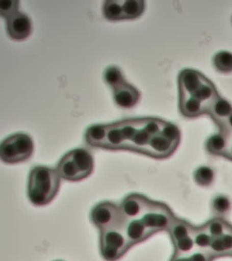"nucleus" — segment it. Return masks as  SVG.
<instances>
[{
  "instance_id": "nucleus-1",
  "label": "nucleus",
  "mask_w": 232,
  "mask_h": 261,
  "mask_svg": "<svg viewBox=\"0 0 232 261\" xmlns=\"http://www.w3.org/2000/svg\"><path fill=\"white\" fill-rule=\"evenodd\" d=\"M166 122L153 117L123 119L107 124H94L85 134L90 146L110 151H134L150 155L155 136L161 133Z\"/></svg>"
},
{
  "instance_id": "nucleus-2",
  "label": "nucleus",
  "mask_w": 232,
  "mask_h": 261,
  "mask_svg": "<svg viewBox=\"0 0 232 261\" xmlns=\"http://www.w3.org/2000/svg\"><path fill=\"white\" fill-rule=\"evenodd\" d=\"M60 176L57 170L36 166L30 171L28 186L29 200L36 206H44L56 198L60 188Z\"/></svg>"
},
{
  "instance_id": "nucleus-3",
  "label": "nucleus",
  "mask_w": 232,
  "mask_h": 261,
  "mask_svg": "<svg viewBox=\"0 0 232 261\" xmlns=\"http://www.w3.org/2000/svg\"><path fill=\"white\" fill-rule=\"evenodd\" d=\"M94 166V157L91 152L84 148H78L64 155L56 170L61 179L80 181L92 174Z\"/></svg>"
},
{
  "instance_id": "nucleus-4",
  "label": "nucleus",
  "mask_w": 232,
  "mask_h": 261,
  "mask_svg": "<svg viewBox=\"0 0 232 261\" xmlns=\"http://www.w3.org/2000/svg\"><path fill=\"white\" fill-rule=\"evenodd\" d=\"M104 79L113 90L114 102L123 109H131L140 100V92L126 82L122 70L115 65L106 68Z\"/></svg>"
},
{
  "instance_id": "nucleus-5",
  "label": "nucleus",
  "mask_w": 232,
  "mask_h": 261,
  "mask_svg": "<svg viewBox=\"0 0 232 261\" xmlns=\"http://www.w3.org/2000/svg\"><path fill=\"white\" fill-rule=\"evenodd\" d=\"M34 142L24 133L8 136L0 143V161L8 164L23 163L32 156Z\"/></svg>"
},
{
  "instance_id": "nucleus-6",
  "label": "nucleus",
  "mask_w": 232,
  "mask_h": 261,
  "mask_svg": "<svg viewBox=\"0 0 232 261\" xmlns=\"http://www.w3.org/2000/svg\"><path fill=\"white\" fill-rule=\"evenodd\" d=\"M137 218L152 234L168 231L175 219L166 205L151 200H148L143 213Z\"/></svg>"
},
{
  "instance_id": "nucleus-7",
  "label": "nucleus",
  "mask_w": 232,
  "mask_h": 261,
  "mask_svg": "<svg viewBox=\"0 0 232 261\" xmlns=\"http://www.w3.org/2000/svg\"><path fill=\"white\" fill-rule=\"evenodd\" d=\"M91 221L100 230H106L110 228L122 229L124 224V218L122 216L120 205L102 201L94 206L91 214Z\"/></svg>"
},
{
  "instance_id": "nucleus-8",
  "label": "nucleus",
  "mask_w": 232,
  "mask_h": 261,
  "mask_svg": "<svg viewBox=\"0 0 232 261\" xmlns=\"http://www.w3.org/2000/svg\"><path fill=\"white\" fill-rule=\"evenodd\" d=\"M131 249L126 237L118 228L100 231V251L106 261H116Z\"/></svg>"
},
{
  "instance_id": "nucleus-9",
  "label": "nucleus",
  "mask_w": 232,
  "mask_h": 261,
  "mask_svg": "<svg viewBox=\"0 0 232 261\" xmlns=\"http://www.w3.org/2000/svg\"><path fill=\"white\" fill-rule=\"evenodd\" d=\"M7 31L13 39L24 40L32 32V23L28 15L18 11L7 19Z\"/></svg>"
},
{
  "instance_id": "nucleus-10",
  "label": "nucleus",
  "mask_w": 232,
  "mask_h": 261,
  "mask_svg": "<svg viewBox=\"0 0 232 261\" xmlns=\"http://www.w3.org/2000/svg\"><path fill=\"white\" fill-rule=\"evenodd\" d=\"M208 251L214 258L221 256H232V228L222 236L212 238Z\"/></svg>"
},
{
  "instance_id": "nucleus-11",
  "label": "nucleus",
  "mask_w": 232,
  "mask_h": 261,
  "mask_svg": "<svg viewBox=\"0 0 232 261\" xmlns=\"http://www.w3.org/2000/svg\"><path fill=\"white\" fill-rule=\"evenodd\" d=\"M232 114V106L223 98L219 97L212 103L208 114L211 115L217 125L220 127Z\"/></svg>"
},
{
  "instance_id": "nucleus-12",
  "label": "nucleus",
  "mask_w": 232,
  "mask_h": 261,
  "mask_svg": "<svg viewBox=\"0 0 232 261\" xmlns=\"http://www.w3.org/2000/svg\"><path fill=\"white\" fill-rule=\"evenodd\" d=\"M228 136L220 130L216 135H213L206 142L207 151L214 155H220L224 157L228 149Z\"/></svg>"
},
{
  "instance_id": "nucleus-13",
  "label": "nucleus",
  "mask_w": 232,
  "mask_h": 261,
  "mask_svg": "<svg viewBox=\"0 0 232 261\" xmlns=\"http://www.w3.org/2000/svg\"><path fill=\"white\" fill-rule=\"evenodd\" d=\"M194 227L188 223L185 220H179L175 218L172 221L171 227L168 229V231L171 235L172 242L183 240L184 238L192 236Z\"/></svg>"
},
{
  "instance_id": "nucleus-14",
  "label": "nucleus",
  "mask_w": 232,
  "mask_h": 261,
  "mask_svg": "<svg viewBox=\"0 0 232 261\" xmlns=\"http://www.w3.org/2000/svg\"><path fill=\"white\" fill-rule=\"evenodd\" d=\"M145 3L143 0H122L123 19H135L143 14Z\"/></svg>"
},
{
  "instance_id": "nucleus-15",
  "label": "nucleus",
  "mask_w": 232,
  "mask_h": 261,
  "mask_svg": "<svg viewBox=\"0 0 232 261\" xmlns=\"http://www.w3.org/2000/svg\"><path fill=\"white\" fill-rule=\"evenodd\" d=\"M102 14L111 21L122 20V0H107L102 5Z\"/></svg>"
},
{
  "instance_id": "nucleus-16",
  "label": "nucleus",
  "mask_w": 232,
  "mask_h": 261,
  "mask_svg": "<svg viewBox=\"0 0 232 261\" xmlns=\"http://www.w3.org/2000/svg\"><path fill=\"white\" fill-rule=\"evenodd\" d=\"M192 239L197 249L200 250H208L210 245L212 243V237L205 228V226L193 228Z\"/></svg>"
},
{
  "instance_id": "nucleus-17",
  "label": "nucleus",
  "mask_w": 232,
  "mask_h": 261,
  "mask_svg": "<svg viewBox=\"0 0 232 261\" xmlns=\"http://www.w3.org/2000/svg\"><path fill=\"white\" fill-rule=\"evenodd\" d=\"M213 65L220 73L232 72V53L228 51H220L213 57Z\"/></svg>"
},
{
  "instance_id": "nucleus-18",
  "label": "nucleus",
  "mask_w": 232,
  "mask_h": 261,
  "mask_svg": "<svg viewBox=\"0 0 232 261\" xmlns=\"http://www.w3.org/2000/svg\"><path fill=\"white\" fill-rule=\"evenodd\" d=\"M204 226L212 238L222 236L232 228L231 226L228 224V222H226L222 218L218 217L210 220L208 223H206Z\"/></svg>"
},
{
  "instance_id": "nucleus-19",
  "label": "nucleus",
  "mask_w": 232,
  "mask_h": 261,
  "mask_svg": "<svg viewBox=\"0 0 232 261\" xmlns=\"http://www.w3.org/2000/svg\"><path fill=\"white\" fill-rule=\"evenodd\" d=\"M232 203L227 196H216L212 201L213 214L218 218H223L231 210Z\"/></svg>"
},
{
  "instance_id": "nucleus-20",
  "label": "nucleus",
  "mask_w": 232,
  "mask_h": 261,
  "mask_svg": "<svg viewBox=\"0 0 232 261\" xmlns=\"http://www.w3.org/2000/svg\"><path fill=\"white\" fill-rule=\"evenodd\" d=\"M215 178V172L213 169L209 166H200L194 172V179L196 182L202 186L207 187L213 182Z\"/></svg>"
},
{
  "instance_id": "nucleus-21",
  "label": "nucleus",
  "mask_w": 232,
  "mask_h": 261,
  "mask_svg": "<svg viewBox=\"0 0 232 261\" xmlns=\"http://www.w3.org/2000/svg\"><path fill=\"white\" fill-rule=\"evenodd\" d=\"M174 255H189L195 249V245L192 236L173 242Z\"/></svg>"
},
{
  "instance_id": "nucleus-22",
  "label": "nucleus",
  "mask_w": 232,
  "mask_h": 261,
  "mask_svg": "<svg viewBox=\"0 0 232 261\" xmlns=\"http://www.w3.org/2000/svg\"><path fill=\"white\" fill-rule=\"evenodd\" d=\"M18 6L19 1L17 0H0V16L8 19L19 11Z\"/></svg>"
},
{
  "instance_id": "nucleus-23",
  "label": "nucleus",
  "mask_w": 232,
  "mask_h": 261,
  "mask_svg": "<svg viewBox=\"0 0 232 261\" xmlns=\"http://www.w3.org/2000/svg\"><path fill=\"white\" fill-rule=\"evenodd\" d=\"M189 257L191 261H212L214 257L208 250H200L198 249L197 251H192L191 254H189Z\"/></svg>"
},
{
  "instance_id": "nucleus-24",
  "label": "nucleus",
  "mask_w": 232,
  "mask_h": 261,
  "mask_svg": "<svg viewBox=\"0 0 232 261\" xmlns=\"http://www.w3.org/2000/svg\"><path fill=\"white\" fill-rule=\"evenodd\" d=\"M220 130L225 133L226 135H229L232 133V114L228 117L226 122L220 127Z\"/></svg>"
},
{
  "instance_id": "nucleus-25",
  "label": "nucleus",
  "mask_w": 232,
  "mask_h": 261,
  "mask_svg": "<svg viewBox=\"0 0 232 261\" xmlns=\"http://www.w3.org/2000/svg\"><path fill=\"white\" fill-rule=\"evenodd\" d=\"M224 157L232 161V133L228 135V149H227Z\"/></svg>"
},
{
  "instance_id": "nucleus-26",
  "label": "nucleus",
  "mask_w": 232,
  "mask_h": 261,
  "mask_svg": "<svg viewBox=\"0 0 232 261\" xmlns=\"http://www.w3.org/2000/svg\"><path fill=\"white\" fill-rule=\"evenodd\" d=\"M171 261H191L189 255H173Z\"/></svg>"
}]
</instances>
